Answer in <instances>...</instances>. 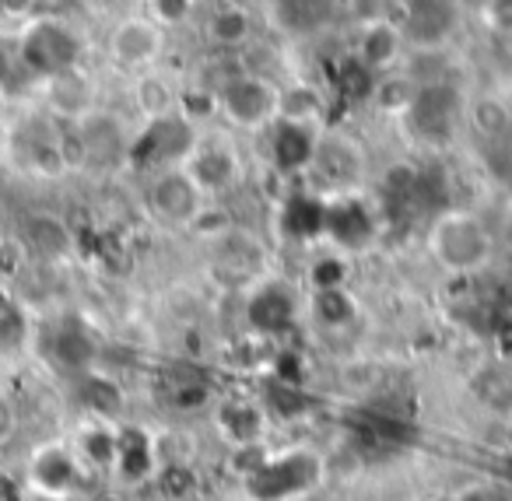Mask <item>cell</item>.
<instances>
[{"instance_id": "31", "label": "cell", "mask_w": 512, "mask_h": 501, "mask_svg": "<svg viewBox=\"0 0 512 501\" xmlns=\"http://www.w3.org/2000/svg\"><path fill=\"white\" fill-rule=\"evenodd\" d=\"M463 4H470V8H481L484 0H463Z\"/></svg>"}, {"instance_id": "26", "label": "cell", "mask_w": 512, "mask_h": 501, "mask_svg": "<svg viewBox=\"0 0 512 501\" xmlns=\"http://www.w3.org/2000/svg\"><path fill=\"white\" fill-rule=\"evenodd\" d=\"M477 11H481V22L488 25V32L512 36V0H484Z\"/></svg>"}, {"instance_id": "16", "label": "cell", "mask_w": 512, "mask_h": 501, "mask_svg": "<svg viewBox=\"0 0 512 501\" xmlns=\"http://www.w3.org/2000/svg\"><path fill=\"white\" fill-rule=\"evenodd\" d=\"M134 106L144 120H158V116L179 113V88L172 85L165 74L158 71H141L134 85Z\"/></svg>"}, {"instance_id": "32", "label": "cell", "mask_w": 512, "mask_h": 501, "mask_svg": "<svg viewBox=\"0 0 512 501\" xmlns=\"http://www.w3.org/2000/svg\"><path fill=\"white\" fill-rule=\"evenodd\" d=\"M81 4H99V0H81Z\"/></svg>"}, {"instance_id": "20", "label": "cell", "mask_w": 512, "mask_h": 501, "mask_svg": "<svg viewBox=\"0 0 512 501\" xmlns=\"http://www.w3.org/2000/svg\"><path fill=\"white\" fill-rule=\"evenodd\" d=\"M313 316H316V323L330 326V330H341V326H348L351 316H355V305H351V295L341 284H323L313 298Z\"/></svg>"}, {"instance_id": "2", "label": "cell", "mask_w": 512, "mask_h": 501, "mask_svg": "<svg viewBox=\"0 0 512 501\" xmlns=\"http://www.w3.org/2000/svg\"><path fill=\"white\" fill-rule=\"evenodd\" d=\"M144 200H148V211L169 228H197L200 218L214 204L186 165H169V169L151 172Z\"/></svg>"}, {"instance_id": "24", "label": "cell", "mask_w": 512, "mask_h": 501, "mask_svg": "<svg viewBox=\"0 0 512 501\" xmlns=\"http://www.w3.org/2000/svg\"><path fill=\"white\" fill-rule=\"evenodd\" d=\"M22 337H25L22 312H18L15 305L8 302V298L0 295V354L15 351V347L22 344Z\"/></svg>"}, {"instance_id": "9", "label": "cell", "mask_w": 512, "mask_h": 501, "mask_svg": "<svg viewBox=\"0 0 512 501\" xmlns=\"http://www.w3.org/2000/svg\"><path fill=\"white\" fill-rule=\"evenodd\" d=\"M460 113V88L453 81H432V85H418V95H414V102L407 106L404 116L421 137L442 141V137H449L456 130Z\"/></svg>"}, {"instance_id": "23", "label": "cell", "mask_w": 512, "mask_h": 501, "mask_svg": "<svg viewBox=\"0 0 512 501\" xmlns=\"http://www.w3.org/2000/svg\"><path fill=\"white\" fill-rule=\"evenodd\" d=\"M193 11H197V0H148V15L155 18L165 32H169L172 25H183Z\"/></svg>"}, {"instance_id": "14", "label": "cell", "mask_w": 512, "mask_h": 501, "mask_svg": "<svg viewBox=\"0 0 512 501\" xmlns=\"http://www.w3.org/2000/svg\"><path fill=\"white\" fill-rule=\"evenodd\" d=\"M25 246L43 256V260H60V256L71 253L74 235L57 214H32L25 221Z\"/></svg>"}, {"instance_id": "7", "label": "cell", "mask_w": 512, "mask_h": 501, "mask_svg": "<svg viewBox=\"0 0 512 501\" xmlns=\"http://www.w3.org/2000/svg\"><path fill=\"white\" fill-rule=\"evenodd\" d=\"M165 53V29L151 15H130L116 22L109 36V57L123 71H151Z\"/></svg>"}, {"instance_id": "28", "label": "cell", "mask_w": 512, "mask_h": 501, "mask_svg": "<svg viewBox=\"0 0 512 501\" xmlns=\"http://www.w3.org/2000/svg\"><path fill=\"white\" fill-rule=\"evenodd\" d=\"M456 501H512V498H509V491H502V487H495V484H477V487H467Z\"/></svg>"}, {"instance_id": "8", "label": "cell", "mask_w": 512, "mask_h": 501, "mask_svg": "<svg viewBox=\"0 0 512 501\" xmlns=\"http://www.w3.org/2000/svg\"><path fill=\"white\" fill-rule=\"evenodd\" d=\"M29 484L46 498H74L85 484V459L64 442H50L32 452Z\"/></svg>"}, {"instance_id": "1", "label": "cell", "mask_w": 512, "mask_h": 501, "mask_svg": "<svg viewBox=\"0 0 512 501\" xmlns=\"http://www.w3.org/2000/svg\"><path fill=\"white\" fill-rule=\"evenodd\" d=\"M425 249L432 263L449 277H474L491 267L495 235L488 221L467 207H446L432 218L425 232Z\"/></svg>"}, {"instance_id": "22", "label": "cell", "mask_w": 512, "mask_h": 501, "mask_svg": "<svg viewBox=\"0 0 512 501\" xmlns=\"http://www.w3.org/2000/svg\"><path fill=\"white\" fill-rule=\"evenodd\" d=\"M53 354H57V361H64V365L78 368V365H88L92 347H88L81 330H57V337H53Z\"/></svg>"}, {"instance_id": "4", "label": "cell", "mask_w": 512, "mask_h": 501, "mask_svg": "<svg viewBox=\"0 0 512 501\" xmlns=\"http://www.w3.org/2000/svg\"><path fill=\"white\" fill-rule=\"evenodd\" d=\"M193 148H197L193 123L183 113H169L158 120H144V130L127 148V162L144 172H158L169 165H186Z\"/></svg>"}, {"instance_id": "18", "label": "cell", "mask_w": 512, "mask_h": 501, "mask_svg": "<svg viewBox=\"0 0 512 501\" xmlns=\"http://www.w3.org/2000/svg\"><path fill=\"white\" fill-rule=\"evenodd\" d=\"M477 400L491 410V414H512V368L509 365H484L481 372L470 379Z\"/></svg>"}, {"instance_id": "5", "label": "cell", "mask_w": 512, "mask_h": 501, "mask_svg": "<svg viewBox=\"0 0 512 501\" xmlns=\"http://www.w3.org/2000/svg\"><path fill=\"white\" fill-rule=\"evenodd\" d=\"M302 172H309L316 190H323L327 197H334V200L355 197V190L365 179V158L351 137L316 134L313 155H309Z\"/></svg>"}, {"instance_id": "27", "label": "cell", "mask_w": 512, "mask_h": 501, "mask_svg": "<svg viewBox=\"0 0 512 501\" xmlns=\"http://www.w3.org/2000/svg\"><path fill=\"white\" fill-rule=\"evenodd\" d=\"M18 435V403L0 389V445H8Z\"/></svg>"}, {"instance_id": "34", "label": "cell", "mask_w": 512, "mask_h": 501, "mask_svg": "<svg viewBox=\"0 0 512 501\" xmlns=\"http://www.w3.org/2000/svg\"><path fill=\"white\" fill-rule=\"evenodd\" d=\"M137 4H148V0H137Z\"/></svg>"}, {"instance_id": "6", "label": "cell", "mask_w": 512, "mask_h": 501, "mask_svg": "<svg viewBox=\"0 0 512 501\" xmlns=\"http://www.w3.org/2000/svg\"><path fill=\"white\" fill-rule=\"evenodd\" d=\"M278 95L267 78L253 71H235L218 88V113L239 130H264L278 120Z\"/></svg>"}, {"instance_id": "29", "label": "cell", "mask_w": 512, "mask_h": 501, "mask_svg": "<svg viewBox=\"0 0 512 501\" xmlns=\"http://www.w3.org/2000/svg\"><path fill=\"white\" fill-rule=\"evenodd\" d=\"M36 8V0H0V11H8V15H29Z\"/></svg>"}, {"instance_id": "21", "label": "cell", "mask_w": 512, "mask_h": 501, "mask_svg": "<svg viewBox=\"0 0 512 501\" xmlns=\"http://www.w3.org/2000/svg\"><path fill=\"white\" fill-rule=\"evenodd\" d=\"M467 116L477 134L488 137V141H502V137L512 134V113L498 99H491V95L488 99H477Z\"/></svg>"}, {"instance_id": "12", "label": "cell", "mask_w": 512, "mask_h": 501, "mask_svg": "<svg viewBox=\"0 0 512 501\" xmlns=\"http://www.w3.org/2000/svg\"><path fill=\"white\" fill-rule=\"evenodd\" d=\"M46 106H50L53 120H64V123L85 120L88 113H95L92 81H88L78 67L57 74V78H46Z\"/></svg>"}, {"instance_id": "3", "label": "cell", "mask_w": 512, "mask_h": 501, "mask_svg": "<svg viewBox=\"0 0 512 501\" xmlns=\"http://www.w3.org/2000/svg\"><path fill=\"white\" fill-rule=\"evenodd\" d=\"M18 60L36 81L57 78L64 71H74L81 60V39L71 25L57 18H39L18 39Z\"/></svg>"}, {"instance_id": "17", "label": "cell", "mask_w": 512, "mask_h": 501, "mask_svg": "<svg viewBox=\"0 0 512 501\" xmlns=\"http://www.w3.org/2000/svg\"><path fill=\"white\" fill-rule=\"evenodd\" d=\"M274 15L292 36H313L327 25L330 0H274Z\"/></svg>"}, {"instance_id": "15", "label": "cell", "mask_w": 512, "mask_h": 501, "mask_svg": "<svg viewBox=\"0 0 512 501\" xmlns=\"http://www.w3.org/2000/svg\"><path fill=\"white\" fill-rule=\"evenodd\" d=\"M204 32L218 50H242V46L253 39V18L246 8H235V4H221L207 15Z\"/></svg>"}, {"instance_id": "10", "label": "cell", "mask_w": 512, "mask_h": 501, "mask_svg": "<svg viewBox=\"0 0 512 501\" xmlns=\"http://www.w3.org/2000/svg\"><path fill=\"white\" fill-rule=\"evenodd\" d=\"M404 53H407V36H404V29H400L397 18L358 25L355 60L362 67H369L372 74L397 71V67L404 64Z\"/></svg>"}, {"instance_id": "25", "label": "cell", "mask_w": 512, "mask_h": 501, "mask_svg": "<svg viewBox=\"0 0 512 501\" xmlns=\"http://www.w3.org/2000/svg\"><path fill=\"white\" fill-rule=\"evenodd\" d=\"M348 15L355 25L386 22V18H397V0H348Z\"/></svg>"}, {"instance_id": "33", "label": "cell", "mask_w": 512, "mask_h": 501, "mask_svg": "<svg viewBox=\"0 0 512 501\" xmlns=\"http://www.w3.org/2000/svg\"><path fill=\"white\" fill-rule=\"evenodd\" d=\"M36 4H53V0H36Z\"/></svg>"}, {"instance_id": "13", "label": "cell", "mask_w": 512, "mask_h": 501, "mask_svg": "<svg viewBox=\"0 0 512 501\" xmlns=\"http://www.w3.org/2000/svg\"><path fill=\"white\" fill-rule=\"evenodd\" d=\"M78 130H81V141H85V165H116L127 158V148L130 141L123 137V127L106 113H88L85 120H78Z\"/></svg>"}, {"instance_id": "19", "label": "cell", "mask_w": 512, "mask_h": 501, "mask_svg": "<svg viewBox=\"0 0 512 501\" xmlns=\"http://www.w3.org/2000/svg\"><path fill=\"white\" fill-rule=\"evenodd\" d=\"M414 95H418V85H414L411 78H407L404 71H386V74H376V81H372V92L369 99L376 102L383 113L390 116H404L407 106L414 102Z\"/></svg>"}, {"instance_id": "30", "label": "cell", "mask_w": 512, "mask_h": 501, "mask_svg": "<svg viewBox=\"0 0 512 501\" xmlns=\"http://www.w3.org/2000/svg\"><path fill=\"white\" fill-rule=\"evenodd\" d=\"M4 109H8V95H4V88H0V116H4Z\"/></svg>"}, {"instance_id": "11", "label": "cell", "mask_w": 512, "mask_h": 501, "mask_svg": "<svg viewBox=\"0 0 512 501\" xmlns=\"http://www.w3.org/2000/svg\"><path fill=\"white\" fill-rule=\"evenodd\" d=\"M186 169L193 172L200 186H204L207 197H218V193H228L235 183H239V155H235L228 144L214 141V144H197L193 155L186 158Z\"/></svg>"}]
</instances>
